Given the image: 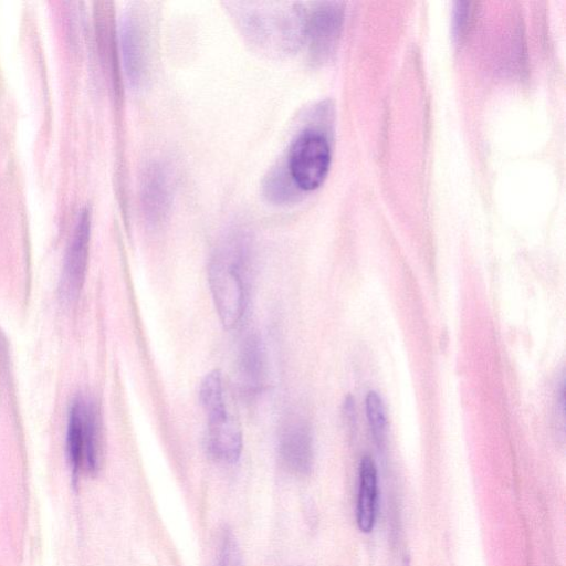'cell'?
Instances as JSON below:
<instances>
[{
  "label": "cell",
  "instance_id": "5bb4252c",
  "mask_svg": "<svg viewBox=\"0 0 566 566\" xmlns=\"http://www.w3.org/2000/svg\"><path fill=\"white\" fill-rule=\"evenodd\" d=\"M263 190L269 200L275 203H287L296 199L301 189L293 180L287 166L279 165L265 177Z\"/></svg>",
  "mask_w": 566,
  "mask_h": 566
},
{
  "label": "cell",
  "instance_id": "8fae6325",
  "mask_svg": "<svg viewBox=\"0 0 566 566\" xmlns=\"http://www.w3.org/2000/svg\"><path fill=\"white\" fill-rule=\"evenodd\" d=\"M142 202L148 221H161L170 203V185L166 170L159 165L150 166L142 186Z\"/></svg>",
  "mask_w": 566,
  "mask_h": 566
},
{
  "label": "cell",
  "instance_id": "9c48e42d",
  "mask_svg": "<svg viewBox=\"0 0 566 566\" xmlns=\"http://www.w3.org/2000/svg\"><path fill=\"white\" fill-rule=\"evenodd\" d=\"M207 447L210 454L224 463H234L242 451V432L229 415L208 420Z\"/></svg>",
  "mask_w": 566,
  "mask_h": 566
},
{
  "label": "cell",
  "instance_id": "3957f363",
  "mask_svg": "<svg viewBox=\"0 0 566 566\" xmlns=\"http://www.w3.org/2000/svg\"><path fill=\"white\" fill-rule=\"evenodd\" d=\"M255 9L243 20L249 35L260 44L289 51L305 36L306 13L297 4L279 3Z\"/></svg>",
  "mask_w": 566,
  "mask_h": 566
},
{
  "label": "cell",
  "instance_id": "ba28073f",
  "mask_svg": "<svg viewBox=\"0 0 566 566\" xmlns=\"http://www.w3.org/2000/svg\"><path fill=\"white\" fill-rule=\"evenodd\" d=\"M378 509V473L374 460L361 458L358 470L356 521L360 532L370 533L376 524Z\"/></svg>",
  "mask_w": 566,
  "mask_h": 566
},
{
  "label": "cell",
  "instance_id": "9a60e30c",
  "mask_svg": "<svg viewBox=\"0 0 566 566\" xmlns=\"http://www.w3.org/2000/svg\"><path fill=\"white\" fill-rule=\"evenodd\" d=\"M366 416L373 437L381 446L387 434V417L384 402L376 391H369L365 399Z\"/></svg>",
  "mask_w": 566,
  "mask_h": 566
},
{
  "label": "cell",
  "instance_id": "2e32d148",
  "mask_svg": "<svg viewBox=\"0 0 566 566\" xmlns=\"http://www.w3.org/2000/svg\"><path fill=\"white\" fill-rule=\"evenodd\" d=\"M216 566H243L238 541L228 526H223L218 536Z\"/></svg>",
  "mask_w": 566,
  "mask_h": 566
},
{
  "label": "cell",
  "instance_id": "8992f818",
  "mask_svg": "<svg viewBox=\"0 0 566 566\" xmlns=\"http://www.w3.org/2000/svg\"><path fill=\"white\" fill-rule=\"evenodd\" d=\"M343 21V9L339 3H319L305 21V40H308L310 52L314 60L326 59L334 50Z\"/></svg>",
  "mask_w": 566,
  "mask_h": 566
},
{
  "label": "cell",
  "instance_id": "30bf717a",
  "mask_svg": "<svg viewBox=\"0 0 566 566\" xmlns=\"http://www.w3.org/2000/svg\"><path fill=\"white\" fill-rule=\"evenodd\" d=\"M120 35L126 74L133 84L138 85L145 74L146 46L142 23L134 14L124 19Z\"/></svg>",
  "mask_w": 566,
  "mask_h": 566
},
{
  "label": "cell",
  "instance_id": "7a4b0ae2",
  "mask_svg": "<svg viewBox=\"0 0 566 566\" xmlns=\"http://www.w3.org/2000/svg\"><path fill=\"white\" fill-rule=\"evenodd\" d=\"M66 451L74 473L95 472L101 462V426L95 403L76 398L70 409Z\"/></svg>",
  "mask_w": 566,
  "mask_h": 566
},
{
  "label": "cell",
  "instance_id": "277c9868",
  "mask_svg": "<svg viewBox=\"0 0 566 566\" xmlns=\"http://www.w3.org/2000/svg\"><path fill=\"white\" fill-rule=\"evenodd\" d=\"M331 164V149L323 134L302 132L290 147L286 166L296 186L304 191L318 188Z\"/></svg>",
  "mask_w": 566,
  "mask_h": 566
},
{
  "label": "cell",
  "instance_id": "52a82bcc",
  "mask_svg": "<svg viewBox=\"0 0 566 566\" xmlns=\"http://www.w3.org/2000/svg\"><path fill=\"white\" fill-rule=\"evenodd\" d=\"M279 453L284 465L293 473L306 475L314 461L313 436L304 421L287 423L281 431Z\"/></svg>",
  "mask_w": 566,
  "mask_h": 566
},
{
  "label": "cell",
  "instance_id": "4fadbf2b",
  "mask_svg": "<svg viewBox=\"0 0 566 566\" xmlns=\"http://www.w3.org/2000/svg\"><path fill=\"white\" fill-rule=\"evenodd\" d=\"M199 400L207 415V420L228 415L223 398L222 377L219 370H212L205 376L199 388Z\"/></svg>",
  "mask_w": 566,
  "mask_h": 566
},
{
  "label": "cell",
  "instance_id": "6da1fadb",
  "mask_svg": "<svg viewBox=\"0 0 566 566\" xmlns=\"http://www.w3.org/2000/svg\"><path fill=\"white\" fill-rule=\"evenodd\" d=\"M248 258V242L234 234L216 252L208 269V282L219 319L231 329L241 321L245 307L242 268Z\"/></svg>",
  "mask_w": 566,
  "mask_h": 566
},
{
  "label": "cell",
  "instance_id": "7c38bea8",
  "mask_svg": "<svg viewBox=\"0 0 566 566\" xmlns=\"http://www.w3.org/2000/svg\"><path fill=\"white\" fill-rule=\"evenodd\" d=\"M239 376L245 391L255 394L262 389L265 378V354L260 338H245L239 355Z\"/></svg>",
  "mask_w": 566,
  "mask_h": 566
},
{
  "label": "cell",
  "instance_id": "5b68a950",
  "mask_svg": "<svg viewBox=\"0 0 566 566\" xmlns=\"http://www.w3.org/2000/svg\"><path fill=\"white\" fill-rule=\"evenodd\" d=\"M90 232L91 212L86 206L78 212L64 259L61 277V292L69 298L77 295L84 282L88 255Z\"/></svg>",
  "mask_w": 566,
  "mask_h": 566
}]
</instances>
